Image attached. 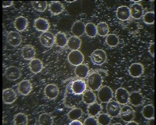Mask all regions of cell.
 Instances as JSON below:
<instances>
[{"mask_svg": "<svg viewBox=\"0 0 156 125\" xmlns=\"http://www.w3.org/2000/svg\"><path fill=\"white\" fill-rule=\"evenodd\" d=\"M70 125H82V122L78 120H73L70 123Z\"/></svg>", "mask_w": 156, "mask_h": 125, "instance_id": "obj_44", "label": "cell"}, {"mask_svg": "<svg viewBox=\"0 0 156 125\" xmlns=\"http://www.w3.org/2000/svg\"><path fill=\"white\" fill-rule=\"evenodd\" d=\"M13 123L14 124H23L26 125L28 123V118L27 116L23 113H19L16 114L13 118Z\"/></svg>", "mask_w": 156, "mask_h": 125, "instance_id": "obj_34", "label": "cell"}, {"mask_svg": "<svg viewBox=\"0 0 156 125\" xmlns=\"http://www.w3.org/2000/svg\"><path fill=\"white\" fill-rule=\"evenodd\" d=\"M34 27L40 32H47V30L50 29V23L46 19L39 17L34 21Z\"/></svg>", "mask_w": 156, "mask_h": 125, "instance_id": "obj_18", "label": "cell"}, {"mask_svg": "<svg viewBox=\"0 0 156 125\" xmlns=\"http://www.w3.org/2000/svg\"><path fill=\"white\" fill-rule=\"evenodd\" d=\"M29 67H30V70H31L32 73L39 74L43 70V62L40 59H33L30 61Z\"/></svg>", "mask_w": 156, "mask_h": 125, "instance_id": "obj_23", "label": "cell"}, {"mask_svg": "<svg viewBox=\"0 0 156 125\" xmlns=\"http://www.w3.org/2000/svg\"><path fill=\"white\" fill-rule=\"evenodd\" d=\"M39 123L42 125H51L53 123V118L50 113H42L39 117Z\"/></svg>", "mask_w": 156, "mask_h": 125, "instance_id": "obj_33", "label": "cell"}, {"mask_svg": "<svg viewBox=\"0 0 156 125\" xmlns=\"http://www.w3.org/2000/svg\"><path fill=\"white\" fill-rule=\"evenodd\" d=\"M16 93L13 89H5L2 91V100H3L4 103L11 104V103L15 102V100H16Z\"/></svg>", "mask_w": 156, "mask_h": 125, "instance_id": "obj_12", "label": "cell"}, {"mask_svg": "<svg viewBox=\"0 0 156 125\" xmlns=\"http://www.w3.org/2000/svg\"><path fill=\"white\" fill-rule=\"evenodd\" d=\"M31 4L33 9L39 12H44L47 8V2L46 1H33Z\"/></svg>", "mask_w": 156, "mask_h": 125, "instance_id": "obj_37", "label": "cell"}, {"mask_svg": "<svg viewBox=\"0 0 156 125\" xmlns=\"http://www.w3.org/2000/svg\"><path fill=\"white\" fill-rule=\"evenodd\" d=\"M13 5V1H5L2 2V6L4 8H7V7L12 6Z\"/></svg>", "mask_w": 156, "mask_h": 125, "instance_id": "obj_43", "label": "cell"}, {"mask_svg": "<svg viewBox=\"0 0 156 125\" xmlns=\"http://www.w3.org/2000/svg\"><path fill=\"white\" fill-rule=\"evenodd\" d=\"M85 33L87 36L90 38H94L97 36L98 33H97V26L92 23H89L85 25Z\"/></svg>", "mask_w": 156, "mask_h": 125, "instance_id": "obj_32", "label": "cell"}, {"mask_svg": "<svg viewBox=\"0 0 156 125\" xmlns=\"http://www.w3.org/2000/svg\"><path fill=\"white\" fill-rule=\"evenodd\" d=\"M128 102L134 107H139V106L142 105L143 102H144V97L139 92L133 91L129 93Z\"/></svg>", "mask_w": 156, "mask_h": 125, "instance_id": "obj_13", "label": "cell"}, {"mask_svg": "<svg viewBox=\"0 0 156 125\" xmlns=\"http://www.w3.org/2000/svg\"><path fill=\"white\" fill-rule=\"evenodd\" d=\"M102 107L101 104H99L97 102L91 103V104H89L87 107V113L90 116L92 117H95V116L98 115L100 113V112L101 111Z\"/></svg>", "mask_w": 156, "mask_h": 125, "instance_id": "obj_29", "label": "cell"}, {"mask_svg": "<svg viewBox=\"0 0 156 125\" xmlns=\"http://www.w3.org/2000/svg\"><path fill=\"white\" fill-rule=\"evenodd\" d=\"M71 31L75 36H81L85 33L84 23L83 22H81V21H76L72 26Z\"/></svg>", "mask_w": 156, "mask_h": 125, "instance_id": "obj_21", "label": "cell"}, {"mask_svg": "<svg viewBox=\"0 0 156 125\" xmlns=\"http://www.w3.org/2000/svg\"><path fill=\"white\" fill-rule=\"evenodd\" d=\"M5 78L10 81H15L21 77V70L16 67H9L5 69L4 73Z\"/></svg>", "mask_w": 156, "mask_h": 125, "instance_id": "obj_6", "label": "cell"}, {"mask_svg": "<svg viewBox=\"0 0 156 125\" xmlns=\"http://www.w3.org/2000/svg\"><path fill=\"white\" fill-rule=\"evenodd\" d=\"M83 100L86 104H91L96 101V95L92 90H87L83 93Z\"/></svg>", "mask_w": 156, "mask_h": 125, "instance_id": "obj_30", "label": "cell"}, {"mask_svg": "<svg viewBox=\"0 0 156 125\" xmlns=\"http://www.w3.org/2000/svg\"><path fill=\"white\" fill-rule=\"evenodd\" d=\"M90 59L94 65H102L107 60L106 53L103 50H96L92 53Z\"/></svg>", "mask_w": 156, "mask_h": 125, "instance_id": "obj_4", "label": "cell"}, {"mask_svg": "<svg viewBox=\"0 0 156 125\" xmlns=\"http://www.w3.org/2000/svg\"><path fill=\"white\" fill-rule=\"evenodd\" d=\"M74 1H76V0H66V2H74Z\"/></svg>", "mask_w": 156, "mask_h": 125, "instance_id": "obj_47", "label": "cell"}, {"mask_svg": "<svg viewBox=\"0 0 156 125\" xmlns=\"http://www.w3.org/2000/svg\"><path fill=\"white\" fill-rule=\"evenodd\" d=\"M128 28L131 30V32H135V31H136L138 30L137 24L133 23H130V25H128Z\"/></svg>", "mask_w": 156, "mask_h": 125, "instance_id": "obj_41", "label": "cell"}, {"mask_svg": "<svg viewBox=\"0 0 156 125\" xmlns=\"http://www.w3.org/2000/svg\"><path fill=\"white\" fill-rule=\"evenodd\" d=\"M88 74H89V68L85 64H80L76 67L75 69V75L78 77V78L83 79L85 77H87Z\"/></svg>", "mask_w": 156, "mask_h": 125, "instance_id": "obj_25", "label": "cell"}, {"mask_svg": "<svg viewBox=\"0 0 156 125\" xmlns=\"http://www.w3.org/2000/svg\"><path fill=\"white\" fill-rule=\"evenodd\" d=\"M135 110H133L131 106H128L127 104H125L123 107L121 108V112H120V117L121 120L125 122H129L131 120H134L135 116Z\"/></svg>", "mask_w": 156, "mask_h": 125, "instance_id": "obj_3", "label": "cell"}, {"mask_svg": "<svg viewBox=\"0 0 156 125\" xmlns=\"http://www.w3.org/2000/svg\"><path fill=\"white\" fill-rule=\"evenodd\" d=\"M129 92L126 89L123 87H120L118 88L115 91V98L117 101L122 105H125L128 103L129 100Z\"/></svg>", "mask_w": 156, "mask_h": 125, "instance_id": "obj_8", "label": "cell"}, {"mask_svg": "<svg viewBox=\"0 0 156 125\" xmlns=\"http://www.w3.org/2000/svg\"><path fill=\"white\" fill-rule=\"evenodd\" d=\"M105 41H106L107 45L111 47H115L119 43V38L115 34H108L106 36Z\"/></svg>", "mask_w": 156, "mask_h": 125, "instance_id": "obj_36", "label": "cell"}, {"mask_svg": "<svg viewBox=\"0 0 156 125\" xmlns=\"http://www.w3.org/2000/svg\"><path fill=\"white\" fill-rule=\"evenodd\" d=\"M127 124L128 125H131V124H138V123L135 121H133V120H131V121L129 122H127Z\"/></svg>", "mask_w": 156, "mask_h": 125, "instance_id": "obj_45", "label": "cell"}, {"mask_svg": "<svg viewBox=\"0 0 156 125\" xmlns=\"http://www.w3.org/2000/svg\"><path fill=\"white\" fill-rule=\"evenodd\" d=\"M142 116L147 120L154 118V106L151 104H148V105L144 106L141 110Z\"/></svg>", "mask_w": 156, "mask_h": 125, "instance_id": "obj_28", "label": "cell"}, {"mask_svg": "<svg viewBox=\"0 0 156 125\" xmlns=\"http://www.w3.org/2000/svg\"><path fill=\"white\" fill-rule=\"evenodd\" d=\"M67 47L72 51L78 50L81 47V40L77 36H71L68 39L67 42Z\"/></svg>", "mask_w": 156, "mask_h": 125, "instance_id": "obj_26", "label": "cell"}, {"mask_svg": "<svg viewBox=\"0 0 156 125\" xmlns=\"http://www.w3.org/2000/svg\"><path fill=\"white\" fill-rule=\"evenodd\" d=\"M69 119L73 120H78V119L81 118L83 116V110L80 108H73L71 110H70L67 114Z\"/></svg>", "mask_w": 156, "mask_h": 125, "instance_id": "obj_35", "label": "cell"}, {"mask_svg": "<svg viewBox=\"0 0 156 125\" xmlns=\"http://www.w3.org/2000/svg\"><path fill=\"white\" fill-rule=\"evenodd\" d=\"M149 121H148V124H151V123H154V118H151V119H149Z\"/></svg>", "mask_w": 156, "mask_h": 125, "instance_id": "obj_46", "label": "cell"}, {"mask_svg": "<svg viewBox=\"0 0 156 125\" xmlns=\"http://www.w3.org/2000/svg\"><path fill=\"white\" fill-rule=\"evenodd\" d=\"M67 42H68V39L64 33L59 32L55 35V44L57 47L63 48L67 45Z\"/></svg>", "mask_w": 156, "mask_h": 125, "instance_id": "obj_24", "label": "cell"}, {"mask_svg": "<svg viewBox=\"0 0 156 125\" xmlns=\"http://www.w3.org/2000/svg\"><path fill=\"white\" fill-rule=\"evenodd\" d=\"M98 124H110L111 122V117L108 113H101L98 117Z\"/></svg>", "mask_w": 156, "mask_h": 125, "instance_id": "obj_38", "label": "cell"}, {"mask_svg": "<svg viewBox=\"0 0 156 125\" xmlns=\"http://www.w3.org/2000/svg\"><path fill=\"white\" fill-rule=\"evenodd\" d=\"M84 60V57L83 54L79 50H73L71 51L68 55V61L71 65L78 66L83 64Z\"/></svg>", "mask_w": 156, "mask_h": 125, "instance_id": "obj_5", "label": "cell"}, {"mask_svg": "<svg viewBox=\"0 0 156 125\" xmlns=\"http://www.w3.org/2000/svg\"><path fill=\"white\" fill-rule=\"evenodd\" d=\"M98 120L97 119H95L94 117H92V116H90L89 117L86 119L83 122V124L87 125V124H98Z\"/></svg>", "mask_w": 156, "mask_h": 125, "instance_id": "obj_40", "label": "cell"}, {"mask_svg": "<svg viewBox=\"0 0 156 125\" xmlns=\"http://www.w3.org/2000/svg\"><path fill=\"white\" fill-rule=\"evenodd\" d=\"M116 16L118 19L121 21H126L128 20L131 17V12L130 9L125 5H121L117 9Z\"/></svg>", "mask_w": 156, "mask_h": 125, "instance_id": "obj_16", "label": "cell"}, {"mask_svg": "<svg viewBox=\"0 0 156 125\" xmlns=\"http://www.w3.org/2000/svg\"><path fill=\"white\" fill-rule=\"evenodd\" d=\"M49 9L53 15H60L63 12L64 7L60 2H52L49 5Z\"/></svg>", "mask_w": 156, "mask_h": 125, "instance_id": "obj_27", "label": "cell"}, {"mask_svg": "<svg viewBox=\"0 0 156 125\" xmlns=\"http://www.w3.org/2000/svg\"><path fill=\"white\" fill-rule=\"evenodd\" d=\"M70 88L75 95H80L86 91L87 84L83 80H76L72 83Z\"/></svg>", "mask_w": 156, "mask_h": 125, "instance_id": "obj_11", "label": "cell"}, {"mask_svg": "<svg viewBox=\"0 0 156 125\" xmlns=\"http://www.w3.org/2000/svg\"><path fill=\"white\" fill-rule=\"evenodd\" d=\"M6 42L9 45L12 47H19L22 42L21 35L18 32H15V31L9 33L6 36Z\"/></svg>", "mask_w": 156, "mask_h": 125, "instance_id": "obj_10", "label": "cell"}, {"mask_svg": "<svg viewBox=\"0 0 156 125\" xmlns=\"http://www.w3.org/2000/svg\"><path fill=\"white\" fill-rule=\"evenodd\" d=\"M128 73L132 77H139L144 73V67L140 63H135L130 66Z\"/></svg>", "mask_w": 156, "mask_h": 125, "instance_id": "obj_17", "label": "cell"}, {"mask_svg": "<svg viewBox=\"0 0 156 125\" xmlns=\"http://www.w3.org/2000/svg\"><path fill=\"white\" fill-rule=\"evenodd\" d=\"M40 43L45 47H51L55 44V36L50 32H44L40 36Z\"/></svg>", "mask_w": 156, "mask_h": 125, "instance_id": "obj_9", "label": "cell"}, {"mask_svg": "<svg viewBox=\"0 0 156 125\" xmlns=\"http://www.w3.org/2000/svg\"><path fill=\"white\" fill-rule=\"evenodd\" d=\"M130 12H131V16L134 19H139L144 15V9L142 5L140 3L135 2L131 5Z\"/></svg>", "mask_w": 156, "mask_h": 125, "instance_id": "obj_14", "label": "cell"}, {"mask_svg": "<svg viewBox=\"0 0 156 125\" xmlns=\"http://www.w3.org/2000/svg\"><path fill=\"white\" fill-rule=\"evenodd\" d=\"M36 56L35 48L31 45H27L22 49V57L25 60H33Z\"/></svg>", "mask_w": 156, "mask_h": 125, "instance_id": "obj_20", "label": "cell"}, {"mask_svg": "<svg viewBox=\"0 0 156 125\" xmlns=\"http://www.w3.org/2000/svg\"><path fill=\"white\" fill-rule=\"evenodd\" d=\"M113 98V90L108 86L101 87L98 91V99L102 103H108Z\"/></svg>", "mask_w": 156, "mask_h": 125, "instance_id": "obj_2", "label": "cell"}, {"mask_svg": "<svg viewBox=\"0 0 156 125\" xmlns=\"http://www.w3.org/2000/svg\"><path fill=\"white\" fill-rule=\"evenodd\" d=\"M121 104L118 101H115V100H111L108 102V104L106 106L107 113L111 117H118L121 112Z\"/></svg>", "mask_w": 156, "mask_h": 125, "instance_id": "obj_7", "label": "cell"}, {"mask_svg": "<svg viewBox=\"0 0 156 125\" xmlns=\"http://www.w3.org/2000/svg\"><path fill=\"white\" fill-rule=\"evenodd\" d=\"M28 26V21L27 19L23 16H19L14 21V27L19 32H23Z\"/></svg>", "mask_w": 156, "mask_h": 125, "instance_id": "obj_22", "label": "cell"}, {"mask_svg": "<svg viewBox=\"0 0 156 125\" xmlns=\"http://www.w3.org/2000/svg\"><path fill=\"white\" fill-rule=\"evenodd\" d=\"M32 84L29 80H24L18 84V92L23 96L28 95L32 91Z\"/></svg>", "mask_w": 156, "mask_h": 125, "instance_id": "obj_19", "label": "cell"}, {"mask_svg": "<svg viewBox=\"0 0 156 125\" xmlns=\"http://www.w3.org/2000/svg\"><path fill=\"white\" fill-rule=\"evenodd\" d=\"M109 26L106 23H100L97 26V33L100 36H107L109 33Z\"/></svg>", "mask_w": 156, "mask_h": 125, "instance_id": "obj_31", "label": "cell"}, {"mask_svg": "<svg viewBox=\"0 0 156 125\" xmlns=\"http://www.w3.org/2000/svg\"><path fill=\"white\" fill-rule=\"evenodd\" d=\"M45 96L50 100H54L58 97L59 94V88L57 85L50 83L46 86L45 90H44Z\"/></svg>", "mask_w": 156, "mask_h": 125, "instance_id": "obj_15", "label": "cell"}, {"mask_svg": "<svg viewBox=\"0 0 156 125\" xmlns=\"http://www.w3.org/2000/svg\"><path fill=\"white\" fill-rule=\"evenodd\" d=\"M143 22L148 25H151L154 23V12H147L143 15Z\"/></svg>", "mask_w": 156, "mask_h": 125, "instance_id": "obj_39", "label": "cell"}, {"mask_svg": "<svg viewBox=\"0 0 156 125\" xmlns=\"http://www.w3.org/2000/svg\"><path fill=\"white\" fill-rule=\"evenodd\" d=\"M102 83H103V78L99 74L94 73L88 76L87 85L92 91L99 90L102 86Z\"/></svg>", "mask_w": 156, "mask_h": 125, "instance_id": "obj_1", "label": "cell"}, {"mask_svg": "<svg viewBox=\"0 0 156 125\" xmlns=\"http://www.w3.org/2000/svg\"><path fill=\"white\" fill-rule=\"evenodd\" d=\"M154 43H151L150 44V46H149V48H148V51H149L150 54H151L152 57H154Z\"/></svg>", "mask_w": 156, "mask_h": 125, "instance_id": "obj_42", "label": "cell"}]
</instances>
